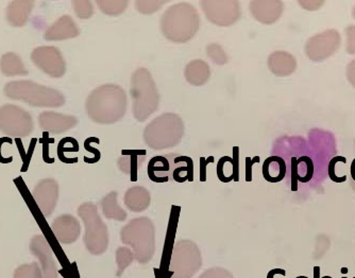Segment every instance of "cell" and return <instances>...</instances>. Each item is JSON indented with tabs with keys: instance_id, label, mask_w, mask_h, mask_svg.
Masks as SVG:
<instances>
[{
	"instance_id": "cell-1",
	"label": "cell",
	"mask_w": 355,
	"mask_h": 278,
	"mask_svg": "<svg viewBox=\"0 0 355 278\" xmlns=\"http://www.w3.org/2000/svg\"><path fill=\"white\" fill-rule=\"evenodd\" d=\"M128 97L117 84H103L94 89L85 102L89 118L99 124H113L125 117Z\"/></svg>"
},
{
	"instance_id": "cell-2",
	"label": "cell",
	"mask_w": 355,
	"mask_h": 278,
	"mask_svg": "<svg viewBox=\"0 0 355 278\" xmlns=\"http://www.w3.org/2000/svg\"><path fill=\"white\" fill-rule=\"evenodd\" d=\"M159 28L165 39L171 43L185 44L198 33L200 15L191 3H178L164 12Z\"/></svg>"
},
{
	"instance_id": "cell-3",
	"label": "cell",
	"mask_w": 355,
	"mask_h": 278,
	"mask_svg": "<svg viewBox=\"0 0 355 278\" xmlns=\"http://www.w3.org/2000/svg\"><path fill=\"white\" fill-rule=\"evenodd\" d=\"M130 95L133 117L139 122L146 121L159 109V91L153 75L145 67H139L132 73Z\"/></svg>"
},
{
	"instance_id": "cell-4",
	"label": "cell",
	"mask_w": 355,
	"mask_h": 278,
	"mask_svg": "<svg viewBox=\"0 0 355 278\" xmlns=\"http://www.w3.org/2000/svg\"><path fill=\"white\" fill-rule=\"evenodd\" d=\"M121 240L130 246L139 263L147 265L155 253V223L148 217L130 220L121 228Z\"/></svg>"
},
{
	"instance_id": "cell-5",
	"label": "cell",
	"mask_w": 355,
	"mask_h": 278,
	"mask_svg": "<svg viewBox=\"0 0 355 278\" xmlns=\"http://www.w3.org/2000/svg\"><path fill=\"white\" fill-rule=\"evenodd\" d=\"M184 131V122L180 115L164 113L147 124L143 137L149 148L166 150L180 144Z\"/></svg>"
},
{
	"instance_id": "cell-6",
	"label": "cell",
	"mask_w": 355,
	"mask_h": 278,
	"mask_svg": "<svg viewBox=\"0 0 355 278\" xmlns=\"http://www.w3.org/2000/svg\"><path fill=\"white\" fill-rule=\"evenodd\" d=\"M3 93L8 98L31 106L55 109L67 102L61 91L29 80L12 81L6 85Z\"/></svg>"
},
{
	"instance_id": "cell-7",
	"label": "cell",
	"mask_w": 355,
	"mask_h": 278,
	"mask_svg": "<svg viewBox=\"0 0 355 278\" xmlns=\"http://www.w3.org/2000/svg\"><path fill=\"white\" fill-rule=\"evenodd\" d=\"M78 214L85 224L83 242L87 251L92 255H103L109 248L110 236L107 224L99 216L97 205L91 202L81 204L78 208Z\"/></svg>"
},
{
	"instance_id": "cell-8",
	"label": "cell",
	"mask_w": 355,
	"mask_h": 278,
	"mask_svg": "<svg viewBox=\"0 0 355 278\" xmlns=\"http://www.w3.org/2000/svg\"><path fill=\"white\" fill-rule=\"evenodd\" d=\"M202 266V256L196 242L179 240L173 245L168 278H193Z\"/></svg>"
},
{
	"instance_id": "cell-9",
	"label": "cell",
	"mask_w": 355,
	"mask_h": 278,
	"mask_svg": "<svg viewBox=\"0 0 355 278\" xmlns=\"http://www.w3.org/2000/svg\"><path fill=\"white\" fill-rule=\"evenodd\" d=\"M33 130V118L23 107L14 104L0 107V132L7 137L23 138L29 136Z\"/></svg>"
},
{
	"instance_id": "cell-10",
	"label": "cell",
	"mask_w": 355,
	"mask_h": 278,
	"mask_svg": "<svg viewBox=\"0 0 355 278\" xmlns=\"http://www.w3.org/2000/svg\"><path fill=\"white\" fill-rule=\"evenodd\" d=\"M199 5L207 21L218 27H230L241 17V3L237 0H202Z\"/></svg>"
},
{
	"instance_id": "cell-11",
	"label": "cell",
	"mask_w": 355,
	"mask_h": 278,
	"mask_svg": "<svg viewBox=\"0 0 355 278\" xmlns=\"http://www.w3.org/2000/svg\"><path fill=\"white\" fill-rule=\"evenodd\" d=\"M342 44L340 33L335 29H328L324 33H319L313 35L305 44V55L311 61H326L332 57Z\"/></svg>"
},
{
	"instance_id": "cell-12",
	"label": "cell",
	"mask_w": 355,
	"mask_h": 278,
	"mask_svg": "<svg viewBox=\"0 0 355 278\" xmlns=\"http://www.w3.org/2000/svg\"><path fill=\"white\" fill-rule=\"evenodd\" d=\"M35 66L51 78L60 79L67 73V62L61 51L53 46H41L31 53Z\"/></svg>"
},
{
	"instance_id": "cell-13",
	"label": "cell",
	"mask_w": 355,
	"mask_h": 278,
	"mask_svg": "<svg viewBox=\"0 0 355 278\" xmlns=\"http://www.w3.org/2000/svg\"><path fill=\"white\" fill-rule=\"evenodd\" d=\"M59 183L55 178H44L37 183L32 192V198L44 217H49L55 212L59 201Z\"/></svg>"
},
{
	"instance_id": "cell-14",
	"label": "cell",
	"mask_w": 355,
	"mask_h": 278,
	"mask_svg": "<svg viewBox=\"0 0 355 278\" xmlns=\"http://www.w3.org/2000/svg\"><path fill=\"white\" fill-rule=\"evenodd\" d=\"M30 252L39 259L44 278H58V268L53 249L43 235H37L30 240Z\"/></svg>"
},
{
	"instance_id": "cell-15",
	"label": "cell",
	"mask_w": 355,
	"mask_h": 278,
	"mask_svg": "<svg viewBox=\"0 0 355 278\" xmlns=\"http://www.w3.org/2000/svg\"><path fill=\"white\" fill-rule=\"evenodd\" d=\"M249 11L259 23L272 25L282 17L284 3L281 0H253L249 3Z\"/></svg>"
},
{
	"instance_id": "cell-16",
	"label": "cell",
	"mask_w": 355,
	"mask_h": 278,
	"mask_svg": "<svg viewBox=\"0 0 355 278\" xmlns=\"http://www.w3.org/2000/svg\"><path fill=\"white\" fill-rule=\"evenodd\" d=\"M51 232L60 243L71 244L79 239L81 225L71 214H62L53 220Z\"/></svg>"
},
{
	"instance_id": "cell-17",
	"label": "cell",
	"mask_w": 355,
	"mask_h": 278,
	"mask_svg": "<svg viewBox=\"0 0 355 278\" xmlns=\"http://www.w3.org/2000/svg\"><path fill=\"white\" fill-rule=\"evenodd\" d=\"M77 117L60 114L55 112H43L39 116V124L42 130L51 134H61L77 126Z\"/></svg>"
},
{
	"instance_id": "cell-18",
	"label": "cell",
	"mask_w": 355,
	"mask_h": 278,
	"mask_svg": "<svg viewBox=\"0 0 355 278\" xmlns=\"http://www.w3.org/2000/svg\"><path fill=\"white\" fill-rule=\"evenodd\" d=\"M80 30L73 17L63 15L49 26L44 33L46 41H65L79 37Z\"/></svg>"
},
{
	"instance_id": "cell-19",
	"label": "cell",
	"mask_w": 355,
	"mask_h": 278,
	"mask_svg": "<svg viewBox=\"0 0 355 278\" xmlns=\"http://www.w3.org/2000/svg\"><path fill=\"white\" fill-rule=\"evenodd\" d=\"M169 160V180L184 183L193 180V162L189 156H179L177 153L167 154Z\"/></svg>"
},
{
	"instance_id": "cell-20",
	"label": "cell",
	"mask_w": 355,
	"mask_h": 278,
	"mask_svg": "<svg viewBox=\"0 0 355 278\" xmlns=\"http://www.w3.org/2000/svg\"><path fill=\"white\" fill-rule=\"evenodd\" d=\"M145 150H123L117 160V166L123 174L130 176L131 182H137V174L146 160Z\"/></svg>"
},
{
	"instance_id": "cell-21",
	"label": "cell",
	"mask_w": 355,
	"mask_h": 278,
	"mask_svg": "<svg viewBox=\"0 0 355 278\" xmlns=\"http://www.w3.org/2000/svg\"><path fill=\"white\" fill-rule=\"evenodd\" d=\"M269 71L277 77H288L297 69V59L287 51H273L267 59Z\"/></svg>"
},
{
	"instance_id": "cell-22",
	"label": "cell",
	"mask_w": 355,
	"mask_h": 278,
	"mask_svg": "<svg viewBox=\"0 0 355 278\" xmlns=\"http://www.w3.org/2000/svg\"><path fill=\"white\" fill-rule=\"evenodd\" d=\"M35 8L32 0H15L7 7V21L12 27L21 28L27 24L30 14Z\"/></svg>"
},
{
	"instance_id": "cell-23",
	"label": "cell",
	"mask_w": 355,
	"mask_h": 278,
	"mask_svg": "<svg viewBox=\"0 0 355 278\" xmlns=\"http://www.w3.org/2000/svg\"><path fill=\"white\" fill-rule=\"evenodd\" d=\"M123 203L130 212H144L150 206V192L143 186H133L125 192Z\"/></svg>"
},
{
	"instance_id": "cell-24",
	"label": "cell",
	"mask_w": 355,
	"mask_h": 278,
	"mask_svg": "<svg viewBox=\"0 0 355 278\" xmlns=\"http://www.w3.org/2000/svg\"><path fill=\"white\" fill-rule=\"evenodd\" d=\"M184 77L193 86H202L211 78V68L203 59H193L185 66Z\"/></svg>"
},
{
	"instance_id": "cell-25",
	"label": "cell",
	"mask_w": 355,
	"mask_h": 278,
	"mask_svg": "<svg viewBox=\"0 0 355 278\" xmlns=\"http://www.w3.org/2000/svg\"><path fill=\"white\" fill-rule=\"evenodd\" d=\"M239 147L233 148L234 156H223L217 164V176L223 183L239 180Z\"/></svg>"
},
{
	"instance_id": "cell-26",
	"label": "cell",
	"mask_w": 355,
	"mask_h": 278,
	"mask_svg": "<svg viewBox=\"0 0 355 278\" xmlns=\"http://www.w3.org/2000/svg\"><path fill=\"white\" fill-rule=\"evenodd\" d=\"M262 174L267 182H281L287 174L286 163L280 156H269L263 164Z\"/></svg>"
},
{
	"instance_id": "cell-27",
	"label": "cell",
	"mask_w": 355,
	"mask_h": 278,
	"mask_svg": "<svg viewBox=\"0 0 355 278\" xmlns=\"http://www.w3.org/2000/svg\"><path fill=\"white\" fill-rule=\"evenodd\" d=\"M101 210L105 217L109 220L123 222L127 220L128 214L125 210L119 206V194L116 192H111L101 200Z\"/></svg>"
},
{
	"instance_id": "cell-28",
	"label": "cell",
	"mask_w": 355,
	"mask_h": 278,
	"mask_svg": "<svg viewBox=\"0 0 355 278\" xmlns=\"http://www.w3.org/2000/svg\"><path fill=\"white\" fill-rule=\"evenodd\" d=\"M0 71L6 77L27 75L28 71L19 55L7 53L0 59Z\"/></svg>"
},
{
	"instance_id": "cell-29",
	"label": "cell",
	"mask_w": 355,
	"mask_h": 278,
	"mask_svg": "<svg viewBox=\"0 0 355 278\" xmlns=\"http://www.w3.org/2000/svg\"><path fill=\"white\" fill-rule=\"evenodd\" d=\"M148 176L153 182H169V160L166 156H155L149 160Z\"/></svg>"
},
{
	"instance_id": "cell-30",
	"label": "cell",
	"mask_w": 355,
	"mask_h": 278,
	"mask_svg": "<svg viewBox=\"0 0 355 278\" xmlns=\"http://www.w3.org/2000/svg\"><path fill=\"white\" fill-rule=\"evenodd\" d=\"M293 180L301 183H308L314 176V163L309 156H301L300 158H292Z\"/></svg>"
},
{
	"instance_id": "cell-31",
	"label": "cell",
	"mask_w": 355,
	"mask_h": 278,
	"mask_svg": "<svg viewBox=\"0 0 355 278\" xmlns=\"http://www.w3.org/2000/svg\"><path fill=\"white\" fill-rule=\"evenodd\" d=\"M179 210L180 207L173 206V212L171 214L169 220L168 230H167L166 239L164 243V252H163L162 268L166 267L168 271L169 262H171V253H173V245H175V228H177L178 221H179Z\"/></svg>"
},
{
	"instance_id": "cell-32",
	"label": "cell",
	"mask_w": 355,
	"mask_h": 278,
	"mask_svg": "<svg viewBox=\"0 0 355 278\" xmlns=\"http://www.w3.org/2000/svg\"><path fill=\"white\" fill-rule=\"evenodd\" d=\"M96 6L107 17H119L127 10V0H97Z\"/></svg>"
},
{
	"instance_id": "cell-33",
	"label": "cell",
	"mask_w": 355,
	"mask_h": 278,
	"mask_svg": "<svg viewBox=\"0 0 355 278\" xmlns=\"http://www.w3.org/2000/svg\"><path fill=\"white\" fill-rule=\"evenodd\" d=\"M135 260V254H133L132 250L130 248H128V246H121V248H119L116 250L117 277H121L125 269L128 267H130Z\"/></svg>"
},
{
	"instance_id": "cell-34",
	"label": "cell",
	"mask_w": 355,
	"mask_h": 278,
	"mask_svg": "<svg viewBox=\"0 0 355 278\" xmlns=\"http://www.w3.org/2000/svg\"><path fill=\"white\" fill-rule=\"evenodd\" d=\"M13 278H44L43 272L37 262L19 266L14 271Z\"/></svg>"
},
{
	"instance_id": "cell-35",
	"label": "cell",
	"mask_w": 355,
	"mask_h": 278,
	"mask_svg": "<svg viewBox=\"0 0 355 278\" xmlns=\"http://www.w3.org/2000/svg\"><path fill=\"white\" fill-rule=\"evenodd\" d=\"M207 55L217 65H225L229 62V57L223 46L217 43L209 44L207 47Z\"/></svg>"
},
{
	"instance_id": "cell-36",
	"label": "cell",
	"mask_w": 355,
	"mask_h": 278,
	"mask_svg": "<svg viewBox=\"0 0 355 278\" xmlns=\"http://www.w3.org/2000/svg\"><path fill=\"white\" fill-rule=\"evenodd\" d=\"M166 3L164 0H137L135 1V9L139 13L145 14V15H150L155 13L159 9H162L163 6Z\"/></svg>"
},
{
	"instance_id": "cell-37",
	"label": "cell",
	"mask_w": 355,
	"mask_h": 278,
	"mask_svg": "<svg viewBox=\"0 0 355 278\" xmlns=\"http://www.w3.org/2000/svg\"><path fill=\"white\" fill-rule=\"evenodd\" d=\"M71 6L78 19H89L93 17V3L89 0H73Z\"/></svg>"
},
{
	"instance_id": "cell-38",
	"label": "cell",
	"mask_w": 355,
	"mask_h": 278,
	"mask_svg": "<svg viewBox=\"0 0 355 278\" xmlns=\"http://www.w3.org/2000/svg\"><path fill=\"white\" fill-rule=\"evenodd\" d=\"M78 151H79V144L73 137H65L62 139L58 146V156L63 163H67V153L78 152Z\"/></svg>"
},
{
	"instance_id": "cell-39",
	"label": "cell",
	"mask_w": 355,
	"mask_h": 278,
	"mask_svg": "<svg viewBox=\"0 0 355 278\" xmlns=\"http://www.w3.org/2000/svg\"><path fill=\"white\" fill-rule=\"evenodd\" d=\"M198 278H234L232 273L225 268L214 267L205 270Z\"/></svg>"
},
{
	"instance_id": "cell-40",
	"label": "cell",
	"mask_w": 355,
	"mask_h": 278,
	"mask_svg": "<svg viewBox=\"0 0 355 278\" xmlns=\"http://www.w3.org/2000/svg\"><path fill=\"white\" fill-rule=\"evenodd\" d=\"M346 33V51L349 55H355V25L349 26L345 29Z\"/></svg>"
},
{
	"instance_id": "cell-41",
	"label": "cell",
	"mask_w": 355,
	"mask_h": 278,
	"mask_svg": "<svg viewBox=\"0 0 355 278\" xmlns=\"http://www.w3.org/2000/svg\"><path fill=\"white\" fill-rule=\"evenodd\" d=\"M340 162H344L345 164H346V158H342V156H337V158H333L330 162V165H329V176H330L331 180H332L333 182L343 183L345 182V180H347L346 176H343V178H340V176H337L336 172H335V170H336L335 168H336L337 163Z\"/></svg>"
},
{
	"instance_id": "cell-42",
	"label": "cell",
	"mask_w": 355,
	"mask_h": 278,
	"mask_svg": "<svg viewBox=\"0 0 355 278\" xmlns=\"http://www.w3.org/2000/svg\"><path fill=\"white\" fill-rule=\"evenodd\" d=\"M299 6L306 11H317L324 7V1L322 0H300Z\"/></svg>"
},
{
	"instance_id": "cell-43",
	"label": "cell",
	"mask_w": 355,
	"mask_h": 278,
	"mask_svg": "<svg viewBox=\"0 0 355 278\" xmlns=\"http://www.w3.org/2000/svg\"><path fill=\"white\" fill-rule=\"evenodd\" d=\"M346 75L349 83L355 89V59L347 65Z\"/></svg>"
},
{
	"instance_id": "cell-44",
	"label": "cell",
	"mask_w": 355,
	"mask_h": 278,
	"mask_svg": "<svg viewBox=\"0 0 355 278\" xmlns=\"http://www.w3.org/2000/svg\"><path fill=\"white\" fill-rule=\"evenodd\" d=\"M214 162V158L211 156V158H207V160H205V158H200V180L201 182H205L207 180V165L209 164V163Z\"/></svg>"
},
{
	"instance_id": "cell-45",
	"label": "cell",
	"mask_w": 355,
	"mask_h": 278,
	"mask_svg": "<svg viewBox=\"0 0 355 278\" xmlns=\"http://www.w3.org/2000/svg\"><path fill=\"white\" fill-rule=\"evenodd\" d=\"M260 162V158L259 156H255L254 158H246V169H247V176L246 180L248 182H250L252 180V165L254 163Z\"/></svg>"
},
{
	"instance_id": "cell-46",
	"label": "cell",
	"mask_w": 355,
	"mask_h": 278,
	"mask_svg": "<svg viewBox=\"0 0 355 278\" xmlns=\"http://www.w3.org/2000/svg\"><path fill=\"white\" fill-rule=\"evenodd\" d=\"M85 148L87 149L89 152L93 153V154H95L96 158H97V160H101V151L98 150V149L93 148V147L91 146V137L89 138H87V140L85 142Z\"/></svg>"
},
{
	"instance_id": "cell-47",
	"label": "cell",
	"mask_w": 355,
	"mask_h": 278,
	"mask_svg": "<svg viewBox=\"0 0 355 278\" xmlns=\"http://www.w3.org/2000/svg\"><path fill=\"white\" fill-rule=\"evenodd\" d=\"M350 185L351 188H352L353 192H355V158L353 160L352 164H351L350 168Z\"/></svg>"
},
{
	"instance_id": "cell-48",
	"label": "cell",
	"mask_w": 355,
	"mask_h": 278,
	"mask_svg": "<svg viewBox=\"0 0 355 278\" xmlns=\"http://www.w3.org/2000/svg\"><path fill=\"white\" fill-rule=\"evenodd\" d=\"M276 274H282L283 276H285V271L283 269H275L271 270L269 272L268 275H267V278H273V276L276 275Z\"/></svg>"
},
{
	"instance_id": "cell-49",
	"label": "cell",
	"mask_w": 355,
	"mask_h": 278,
	"mask_svg": "<svg viewBox=\"0 0 355 278\" xmlns=\"http://www.w3.org/2000/svg\"><path fill=\"white\" fill-rule=\"evenodd\" d=\"M314 278H321L320 267H314Z\"/></svg>"
},
{
	"instance_id": "cell-50",
	"label": "cell",
	"mask_w": 355,
	"mask_h": 278,
	"mask_svg": "<svg viewBox=\"0 0 355 278\" xmlns=\"http://www.w3.org/2000/svg\"><path fill=\"white\" fill-rule=\"evenodd\" d=\"M352 17H353V19H355V6H354V7H353V9H352Z\"/></svg>"
},
{
	"instance_id": "cell-51",
	"label": "cell",
	"mask_w": 355,
	"mask_h": 278,
	"mask_svg": "<svg viewBox=\"0 0 355 278\" xmlns=\"http://www.w3.org/2000/svg\"><path fill=\"white\" fill-rule=\"evenodd\" d=\"M296 278H309L308 276H298V277Z\"/></svg>"
},
{
	"instance_id": "cell-52",
	"label": "cell",
	"mask_w": 355,
	"mask_h": 278,
	"mask_svg": "<svg viewBox=\"0 0 355 278\" xmlns=\"http://www.w3.org/2000/svg\"><path fill=\"white\" fill-rule=\"evenodd\" d=\"M321 278H333L331 276H321Z\"/></svg>"
},
{
	"instance_id": "cell-53",
	"label": "cell",
	"mask_w": 355,
	"mask_h": 278,
	"mask_svg": "<svg viewBox=\"0 0 355 278\" xmlns=\"http://www.w3.org/2000/svg\"><path fill=\"white\" fill-rule=\"evenodd\" d=\"M343 278H347V277H343Z\"/></svg>"
},
{
	"instance_id": "cell-54",
	"label": "cell",
	"mask_w": 355,
	"mask_h": 278,
	"mask_svg": "<svg viewBox=\"0 0 355 278\" xmlns=\"http://www.w3.org/2000/svg\"><path fill=\"white\" fill-rule=\"evenodd\" d=\"M355 278V277H354Z\"/></svg>"
}]
</instances>
